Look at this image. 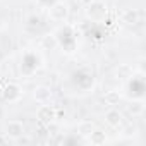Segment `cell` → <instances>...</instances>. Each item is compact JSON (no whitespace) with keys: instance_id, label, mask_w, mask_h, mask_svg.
<instances>
[{"instance_id":"1","label":"cell","mask_w":146,"mask_h":146,"mask_svg":"<svg viewBox=\"0 0 146 146\" xmlns=\"http://www.w3.org/2000/svg\"><path fill=\"white\" fill-rule=\"evenodd\" d=\"M38 65H40V57H38L36 53H26V55L23 57L21 70L24 72V74H33Z\"/></svg>"},{"instance_id":"2","label":"cell","mask_w":146,"mask_h":146,"mask_svg":"<svg viewBox=\"0 0 146 146\" xmlns=\"http://www.w3.org/2000/svg\"><path fill=\"white\" fill-rule=\"evenodd\" d=\"M107 16V7L103 2H91L88 5V17L93 21H102Z\"/></svg>"},{"instance_id":"3","label":"cell","mask_w":146,"mask_h":146,"mask_svg":"<svg viewBox=\"0 0 146 146\" xmlns=\"http://www.w3.org/2000/svg\"><path fill=\"white\" fill-rule=\"evenodd\" d=\"M2 98L5 102H17L21 98V88L14 83H9L2 91Z\"/></svg>"},{"instance_id":"4","label":"cell","mask_w":146,"mask_h":146,"mask_svg":"<svg viewBox=\"0 0 146 146\" xmlns=\"http://www.w3.org/2000/svg\"><path fill=\"white\" fill-rule=\"evenodd\" d=\"M50 17L53 21H65L67 17V5L65 4H55L50 7Z\"/></svg>"},{"instance_id":"5","label":"cell","mask_w":146,"mask_h":146,"mask_svg":"<svg viewBox=\"0 0 146 146\" xmlns=\"http://www.w3.org/2000/svg\"><path fill=\"white\" fill-rule=\"evenodd\" d=\"M5 134L7 136H11V137H19V136H23V132H24V125H23V122H19V120H11L9 124H7V127H5Z\"/></svg>"},{"instance_id":"6","label":"cell","mask_w":146,"mask_h":146,"mask_svg":"<svg viewBox=\"0 0 146 146\" xmlns=\"http://www.w3.org/2000/svg\"><path fill=\"white\" fill-rule=\"evenodd\" d=\"M50 98H52V91H50V88H46V86H38V88L35 90V100H36V102H40V103H46Z\"/></svg>"},{"instance_id":"7","label":"cell","mask_w":146,"mask_h":146,"mask_svg":"<svg viewBox=\"0 0 146 146\" xmlns=\"http://www.w3.org/2000/svg\"><path fill=\"white\" fill-rule=\"evenodd\" d=\"M38 119H40L41 122H50V120H53V119H55V110H53V107L43 105V107L38 110Z\"/></svg>"},{"instance_id":"8","label":"cell","mask_w":146,"mask_h":146,"mask_svg":"<svg viewBox=\"0 0 146 146\" xmlns=\"http://www.w3.org/2000/svg\"><path fill=\"white\" fill-rule=\"evenodd\" d=\"M105 120H107L108 125H112V127H119V125L122 124V115H120L117 110H108L107 115H105Z\"/></svg>"},{"instance_id":"9","label":"cell","mask_w":146,"mask_h":146,"mask_svg":"<svg viewBox=\"0 0 146 146\" xmlns=\"http://www.w3.org/2000/svg\"><path fill=\"white\" fill-rule=\"evenodd\" d=\"M124 23H127V24H136L137 23V19H139V12L136 11V9H129V11H125L124 12Z\"/></svg>"},{"instance_id":"10","label":"cell","mask_w":146,"mask_h":146,"mask_svg":"<svg viewBox=\"0 0 146 146\" xmlns=\"http://www.w3.org/2000/svg\"><path fill=\"white\" fill-rule=\"evenodd\" d=\"M58 43H57V38L53 36V35H46V36H43V40H41V46L43 48H55Z\"/></svg>"},{"instance_id":"11","label":"cell","mask_w":146,"mask_h":146,"mask_svg":"<svg viewBox=\"0 0 146 146\" xmlns=\"http://www.w3.org/2000/svg\"><path fill=\"white\" fill-rule=\"evenodd\" d=\"M90 136H91V143H95V144H100V143H105V132H102V131H91L90 132Z\"/></svg>"},{"instance_id":"12","label":"cell","mask_w":146,"mask_h":146,"mask_svg":"<svg viewBox=\"0 0 146 146\" xmlns=\"http://www.w3.org/2000/svg\"><path fill=\"white\" fill-rule=\"evenodd\" d=\"M119 100H120V96H119L117 91H108V93L105 95V102H107L108 105H117Z\"/></svg>"},{"instance_id":"13","label":"cell","mask_w":146,"mask_h":146,"mask_svg":"<svg viewBox=\"0 0 146 146\" xmlns=\"http://www.w3.org/2000/svg\"><path fill=\"white\" fill-rule=\"evenodd\" d=\"M93 129H95V125H93L91 122H83V124H79L78 132H79V134H83V136H86V134H90Z\"/></svg>"},{"instance_id":"14","label":"cell","mask_w":146,"mask_h":146,"mask_svg":"<svg viewBox=\"0 0 146 146\" xmlns=\"http://www.w3.org/2000/svg\"><path fill=\"white\" fill-rule=\"evenodd\" d=\"M143 110H144L143 102H134V103H132V107L129 108V112H131L132 115H139V113H143Z\"/></svg>"},{"instance_id":"15","label":"cell","mask_w":146,"mask_h":146,"mask_svg":"<svg viewBox=\"0 0 146 146\" xmlns=\"http://www.w3.org/2000/svg\"><path fill=\"white\" fill-rule=\"evenodd\" d=\"M79 2H81V4H84V5H90L91 2H95V0H79Z\"/></svg>"},{"instance_id":"16","label":"cell","mask_w":146,"mask_h":146,"mask_svg":"<svg viewBox=\"0 0 146 146\" xmlns=\"http://www.w3.org/2000/svg\"><path fill=\"white\" fill-rule=\"evenodd\" d=\"M0 28H4V21L2 19H0Z\"/></svg>"}]
</instances>
